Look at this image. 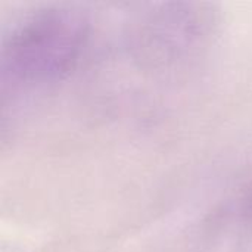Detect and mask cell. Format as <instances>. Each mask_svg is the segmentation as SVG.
Listing matches in <instances>:
<instances>
[{
  "instance_id": "1",
  "label": "cell",
  "mask_w": 252,
  "mask_h": 252,
  "mask_svg": "<svg viewBox=\"0 0 252 252\" xmlns=\"http://www.w3.org/2000/svg\"><path fill=\"white\" fill-rule=\"evenodd\" d=\"M90 41L87 16L71 6L44 4L19 15L1 40V66L12 80L44 86L69 77Z\"/></svg>"
}]
</instances>
